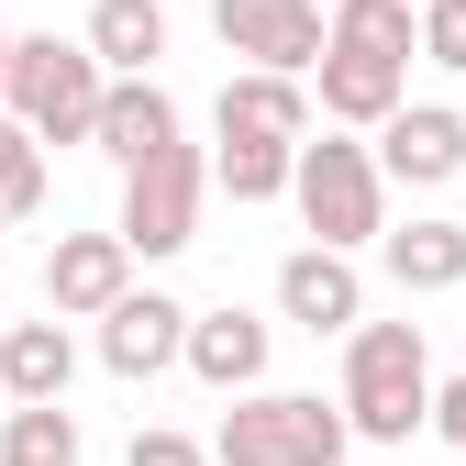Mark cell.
Wrapping results in <instances>:
<instances>
[{"label": "cell", "instance_id": "obj_1", "mask_svg": "<svg viewBox=\"0 0 466 466\" xmlns=\"http://www.w3.org/2000/svg\"><path fill=\"white\" fill-rule=\"evenodd\" d=\"M344 433L367 444H411L433 422V356H422V322H356L344 333V389H333Z\"/></svg>", "mask_w": 466, "mask_h": 466}, {"label": "cell", "instance_id": "obj_2", "mask_svg": "<svg viewBox=\"0 0 466 466\" xmlns=\"http://www.w3.org/2000/svg\"><path fill=\"white\" fill-rule=\"evenodd\" d=\"M289 200H300V222H311L322 256H356V245L389 233V178H378V156L356 134H322V145L289 156Z\"/></svg>", "mask_w": 466, "mask_h": 466}, {"label": "cell", "instance_id": "obj_3", "mask_svg": "<svg viewBox=\"0 0 466 466\" xmlns=\"http://www.w3.org/2000/svg\"><path fill=\"white\" fill-rule=\"evenodd\" d=\"M100 67H89V45L67 34H12V67H0V111L34 134V145H89L100 123Z\"/></svg>", "mask_w": 466, "mask_h": 466}, {"label": "cell", "instance_id": "obj_4", "mask_svg": "<svg viewBox=\"0 0 466 466\" xmlns=\"http://www.w3.org/2000/svg\"><path fill=\"white\" fill-rule=\"evenodd\" d=\"M344 411L311 389H245L211 433V466H344Z\"/></svg>", "mask_w": 466, "mask_h": 466}, {"label": "cell", "instance_id": "obj_5", "mask_svg": "<svg viewBox=\"0 0 466 466\" xmlns=\"http://www.w3.org/2000/svg\"><path fill=\"white\" fill-rule=\"evenodd\" d=\"M200 189H211V156L200 145H156L145 167H123V256H178L200 245Z\"/></svg>", "mask_w": 466, "mask_h": 466}, {"label": "cell", "instance_id": "obj_6", "mask_svg": "<svg viewBox=\"0 0 466 466\" xmlns=\"http://www.w3.org/2000/svg\"><path fill=\"white\" fill-rule=\"evenodd\" d=\"M222 56H245L267 78H311L322 67V0H211Z\"/></svg>", "mask_w": 466, "mask_h": 466}, {"label": "cell", "instance_id": "obj_7", "mask_svg": "<svg viewBox=\"0 0 466 466\" xmlns=\"http://www.w3.org/2000/svg\"><path fill=\"white\" fill-rule=\"evenodd\" d=\"M367 156H378L389 189H444V178H466V111L455 100H400Z\"/></svg>", "mask_w": 466, "mask_h": 466}, {"label": "cell", "instance_id": "obj_8", "mask_svg": "<svg viewBox=\"0 0 466 466\" xmlns=\"http://www.w3.org/2000/svg\"><path fill=\"white\" fill-rule=\"evenodd\" d=\"M178 344H189V300H167V289H123V300L100 311V367L123 378V389L167 378V367H178Z\"/></svg>", "mask_w": 466, "mask_h": 466}, {"label": "cell", "instance_id": "obj_9", "mask_svg": "<svg viewBox=\"0 0 466 466\" xmlns=\"http://www.w3.org/2000/svg\"><path fill=\"white\" fill-rule=\"evenodd\" d=\"M123 289H134L123 233H56V245H45V311L56 322H100Z\"/></svg>", "mask_w": 466, "mask_h": 466}, {"label": "cell", "instance_id": "obj_10", "mask_svg": "<svg viewBox=\"0 0 466 466\" xmlns=\"http://www.w3.org/2000/svg\"><path fill=\"white\" fill-rule=\"evenodd\" d=\"M278 322H300V333H356V322H367V278H356V256L300 245V256L278 267Z\"/></svg>", "mask_w": 466, "mask_h": 466}, {"label": "cell", "instance_id": "obj_11", "mask_svg": "<svg viewBox=\"0 0 466 466\" xmlns=\"http://www.w3.org/2000/svg\"><path fill=\"white\" fill-rule=\"evenodd\" d=\"M267 344H278V333H267L256 311H233V300H222V311H189V344H178V367H189L200 389H222V400H245V389L267 378Z\"/></svg>", "mask_w": 466, "mask_h": 466}, {"label": "cell", "instance_id": "obj_12", "mask_svg": "<svg viewBox=\"0 0 466 466\" xmlns=\"http://www.w3.org/2000/svg\"><path fill=\"white\" fill-rule=\"evenodd\" d=\"M67 378H78V344H67V322H0V411H34V400H67Z\"/></svg>", "mask_w": 466, "mask_h": 466}, {"label": "cell", "instance_id": "obj_13", "mask_svg": "<svg viewBox=\"0 0 466 466\" xmlns=\"http://www.w3.org/2000/svg\"><path fill=\"white\" fill-rule=\"evenodd\" d=\"M89 145H100L111 167H145L156 145H178V100H167V78H111V89H100Z\"/></svg>", "mask_w": 466, "mask_h": 466}, {"label": "cell", "instance_id": "obj_14", "mask_svg": "<svg viewBox=\"0 0 466 466\" xmlns=\"http://www.w3.org/2000/svg\"><path fill=\"white\" fill-rule=\"evenodd\" d=\"M211 123H222V134H256V145H311V89H300V78L245 67V78H222Z\"/></svg>", "mask_w": 466, "mask_h": 466}, {"label": "cell", "instance_id": "obj_15", "mask_svg": "<svg viewBox=\"0 0 466 466\" xmlns=\"http://www.w3.org/2000/svg\"><path fill=\"white\" fill-rule=\"evenodd\" d=\"M89 67L100 78H156V56H167V12L156 0H89Z\"/></svg>", "mask_w": 466, "mask_h": 466}, {"label": "cell", "instance_id": "obj_16", "mask_svg": "<svg viewBox=\"0 0 466 466\" xmlns=\"http://www.w3.org/2000/svg\"><path fill=\"white\" fill-rule=\"evenodd\" d=\"M322 56H356V67H400L411 78V12H400V0H333L322 12Z\"/></svg>", "mask_w": 466, "mask_h": 466}, {"label": "cell", "instance_id": "obj_17", "mask_svg": "<svg viewBox=\"0 0 466 466\" xmlns=\"http://www.w3.org/2000/svg\"><path fill=\"white\" fill-rule=\"evenodd\" d=\"M311 78H322V123H333V134H378L389 111L411 100V78H400V67H356V56H322Z\"/></svg>", "mask_w": 466, "mask_h": 466}, {"label": "cell", "instance_id": "obj_18", "mask_svg": "<svg viewBox=\"0 0 466 466\" xmlns=\"http://www.w3.org/2000/svg\"><path fill=\"white\" fill-rule=\"evenodd\" d=\"M378 256H389V278L411 289V300L466 289V222H400V233H378Z\"/></svg>", "mask_w": 466, "mask_h": 466}, {"label": "cell", "instance_id": "obj_19", "mask_svg": "<svg viewBox=\"0 0 466 466\" xmlns=\"http://www.w3.org/2000/svg\"><path fill=\"white\" fill-rule=\"evenodd\" d=\"M0 466H78V411H67V400L0 411Z\"/></svg>", "mask_w": 466, "mask_h": 466}, {"label": "cell", "instance_id": "obj_20", "mask_svg": "<svg viewBox=\"0 0 466 466\" xmlns=\"http://www.w3.org/2000/svg\"><path fill=\"white\" fill-rule=\"evenodd\" d=\"M289 156H300V145H256V134H222L211 178H222L233 200H289Z\"/></svg>", "mask_w": 466, "mask_h": 466}, {"label": "cell", "instance_id": "obj_21", "mask_svg": "<svg viewBox=\"0 0 466 466\" xmlns=\"http://www.w3.org/2000/svg\"><path fill=\"white\" fill-rule=\"evenodd\" d=\"M45 211V145L0 111V222H34Z\"/></svg>", "mask_w": 466, "mask_h": 466}, {"label": "cell", "instance_id": "obj_22", "mask_svg": "<svg viewBox=\"0 0 466 466\" xmlns=\"http://www.w3.org/2000/svg\"><path fill=\"white\" fill-rule=\"evenodd\" d=\"M411 56H433V67L466 78V0H422L411 12Z\"/></svg>", "mask_w": 466, "mask_h": 466}, {"label": "cell", "instance_id": "obj_23", "mask_svg": "<svg viewBox=\"0 0 466 466\" xmlns=\"http://www.w3.org/2000/svg\"><path fill=\"white\" fill-rule=\"evenodd\" d=\"M123 466H211V444H189V433H167V422H156V433H134Z\"/></svg>", "mask_w": 466, "mask_h": 466}, {"label": "cell", "instance_id": "obj_24", "mask_svg": "<svg viewBox=\"0 0 466 466\" xmlns=\"http://www.w3.org/2000/svg\"><path fill=\"white\" fill-rule=\"evenodd\" d=\"M433 433L466 455V378H455V389H433Z\"/></svg>", "mask_w": 466, "mask_h": 466}, {"label": "cell", "instance_id": "obj_25", "mask_svg": "<svg viewBox=\"0 0 466 466\" xmlns=\"http://www.w3.org/2000/svg\"><path fill=\"white\" fill-rule=\"evenodd\" d=\"M0 67H12V23H0Z\"/></svg>", "mask_w": 466, "mask_h": 466}, {"label": "cell", "instance_id": "obj_26", "mask_svg": "<svg viewBox=\"0 0 466 466\" xmlns=\"http://www.w3.org/2000/svg\"><path fill=\"white\" fill-rule=\"evenodd\" d=\"M0 311H12V289H0Z\"/></svg>", "mask_w": 466, "mask_h": 466}, {"label": "cell", "instance_id": "obj_27", "mask_svg": "<svg viewBox=\"0 0 466 466\" xmlns=\"http://www.w3.org/2000/svg\"><path fill=\"white\" fill-rule=\"evenodd\" d=\"M400 12H422V0H400Z\"/></svg>", "mask_w": 466, "mask_h": 466}]
</instances>
